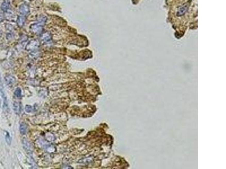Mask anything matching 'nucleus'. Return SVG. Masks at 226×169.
I'll return each instance as SVG.
<instances>
[{
  "label": "nucleus",
  "instance_id": "f257e3e1",
  "mask_svg": "<svg viewBox=\"0 0 226 169\" xmlns=\"http://www.w3.org/2000/svg\"><path fill=\"white\" fill-rule=\"evenodd\" d=\"M42 24L40 23H35L33 24L30 26L31 31L33 32L34 33L36 34H40L42 33L43 31V27Z\"/></svg>",
  "mask_w": 226,
  "mask_h": 169
},
{
  "label": "nucleus",
  "instance_id": "423d86ee",
  "mask_svg": "<svg viewBox=\"0 0 226 169\" xmlns=\"http://www.w3.org/2000/svg\"><path fill=\"white\" fill-rule=\"evenodd\" d=\"M10 0H4L1 5V9L3 11L6 12L8 10L10 7Z\"/></svg>",
  "mask_w": 226,
  "mask_h": 169
},
{
  "label": "nucleus",
  "instance_id": "f03ea898",
  "mask_svg": "<svg viewBox=\"0 0 226 169\" xmlns=\"http://www.w3.org/2000/svg\"><path fill=\"white\" fill-rule=\"evenodd\" d=\"M40 46L39 41L37 40H32L26 46V49L28 51H33L37 50Z\"/></svg>",
  "mask_w": 226,
  "mask_h": 169
},
{
  "label": "nucleus",
  "instance_id": "4468645a",
  "mask_svg": "<svg viewBox=\"0 0 226 169\" xmlns=\"http://www.w3.org/2000/svg\"><path fill=\"white\" fill-rule=\"evenodd\" d=\"M46 20V17L45 16H40L39 18H38V21H39L38 22V23H40L42 25H44V24L45 23Z\"/></svg>",
  "mask_w": 226,
  "mask_h": 169
},
{
  "label": "nucleus",
  "instance_id": "f8f14e48",
  "mask_svg": "<svg viewBox=\"0 0 226 169\" xmlns=\"http://www.w3.org/2000/svg\"><path fill=\"white\" fill-rule=\"evenodd\" d=\"M5 139H6V143L8 145H10L11 143V139L9 133L7 131H5Z\"/></svg>",
  "mask_w": 226,
  "mask_h": 169
},
{
  "label": "nucleus",
  "instance_id": "6e6552de",
  "mask_svg": "<svg viewBox=\"0 0 226 169\" xmlns=\"http://www.w3.org/2000/svg\"><path fill=\"white\" fill-rule=\"evenodd\" d=\"M26 21V18L25 16L20 15L18 17L17 20V23L18 26H19V27H22L23 26V25L25 24V22Z\"/></svg>",
  "mask_w": 226,
  "mask_h": 169
},
{
  "label": "nucleus",
  "instance_id": "1a4fd4ad",
  "mask_svg": "<svg viewBox=\"0 0 226 169\" xmlns=\"http://www.w3.org/2000/svg\"><path fill=\"white\" fill-rule=\"evenodd\" d=\"M51 38H52L51 34H50L49 32H45V33H43L41 35V40L45 41V42H47V41H49V40H51Z\"/></svg>",
  "mask_w": 226,
  "mask_h": 169
},
{
  "label": "nucleus",
  "instance_id": "dca6fc26",
  "mask_svg": "<svg viewBox=\"0 0 226 169\" xmlns=\"http://www.w3.org/2000/svg\"><path fill=\"white\" fill-rule=\"evenodd\" d=\"M4 18H5V15L4 13H0V23L2 22L3 20H4Z\"/></svg>",
  "mask_w": 226,
  "mask_h": 169
},
{
  "label": "nucleus",
  "instance_id": "9d476101",
  "mask_svg": "<svg viewBox=\"0 0 226 169\" xmlns=\"http://www.w3.org/2000/svg\"><path fill=\"white\" fill-rule=\"evenodd\" d=\"M27 129H28L27 125L25 123H22L21 124H20V127H19V130H20V134H21L22 135L26 134L27 132Z\"/></svg>",
  "mask_w": 226,
  "mask_h": 169
},
{
  "label": "nucleus",
  "instance_id": "20e7f679",
  "mask_svg": "<svg viewBox=\"0 0 226 169\" xmlns=\"http://www.w3.org/2000/svg\"><path fill=\"white\" fill-rule=\"evenodd\" d=\"M23 145L26 152H27L28 153H32V150H33V147L26 139H23Z\"/></svg>",
  "mask_w": 226,
  "mask_h": 169
},
{
  "label": "nucleus",
  "instance_id": "0eeeda50",
  "mask_svg": "<svg viewBox=\"0 0 226 169\" xmlns=\"http://www.w3.org/2000/svg\"><path fill=\"white\" fill-rule=\"evenodd\" d=\"M13 109L16 114H20V111H21V105L20 103L18 102H15L13 104Z\"/></svg>",
  "mask_w": 226,
  "mask_h": 169
},
{
  "label": "nucleus",
  "instance_id": "39448f33",
  "mask_svg": "<svg viewBox=\"0 0 226 169\" xmlns=\"http://www.w3.org/2000/svg\"><path fill=\"white\" fill-rule=\"evenodd\" d=\"M6 83V84L9 86V87H11L13 86V85L16 82V79L15 78V77H14L13 76L9 75H7L5 77V78Z\"/></svg>",
  "mask_w": 226,
  "mask_h": 169
},
{
  "label": "nucleus",
  "instance_id": "7ed1b4c3",
  "mask_svg": "<svg viewBox=\"0 0 226 169\" xmlns=\"http://www.w3.org/2000/svg\"><path fill=\"white\" fill-rule=\"evenodd\" d=\"M19 12L21 15L26 16L30 13L29 7L28 5L26 4H23L20 6L19 7Z\"/></svg>",
  "mask_w": 226,
  "mask_h": 169
},
{
  "label": "nucleus",
  "instance_id": "ddd939ff",
  "mask_svg": "<svg viewBox=\"0 0 226 169\" xmlns=\"http://www.w3.org/2000/svg\"><path fill=\"white\" fill-rule=\"evenodd\" d=\"M15 96L17 97H20L22 96V90L19 87L17 88L14 91Z\"/></svg>",
  "mask_w": 226,
  "mask_h": 169
},
{
  "label": "nucleus",
  "instance_id": "2eb2a0df",
  "mask_svg": "<svg viewBox=\"0 0 226 169\" xmlns=\"http://www.w3.org/2000/svg\"><path fill=\"white\" fill-rule=\"evenodd\" d=\"M32 111H33V108H32V106L31 105H26L25 106V111L27 113H29L31 112Z\"/></svg>",
  "mask_w": 226,
  "mask_h": 169
},
{
  "label": "nucleus",
  "instance_id": "9b49d317",
  "mask_svg": "<svg viewBox=\"0 0 226 169\" xmlns=\"http://www.w3.org/2000/svg\"><path fill=\"white\" fill-rule=\"evenodd\" d=\"M188 10V7L186 6H184L181 7L180 9L178 11L177 13V15L179 16H181L185 14V13H186V11Z\"/></svg>",
  "mask_w": 226,
  "mask_h": 169
},
{
  "label": "nucleus",
  "instance_id": "f3484780",
  "mask_svg": "<svg viewBox=\"0 0 226 169\" xmlns=\"http://www.w3.org/2000/svg\"><path fill=\"white\" fill-rule=\"evenodd\" d=\"M29 1H33V0H29Z\"/></svg>",
  "mask_w": 226,
  "mask_h": 169
}]
</instances>
